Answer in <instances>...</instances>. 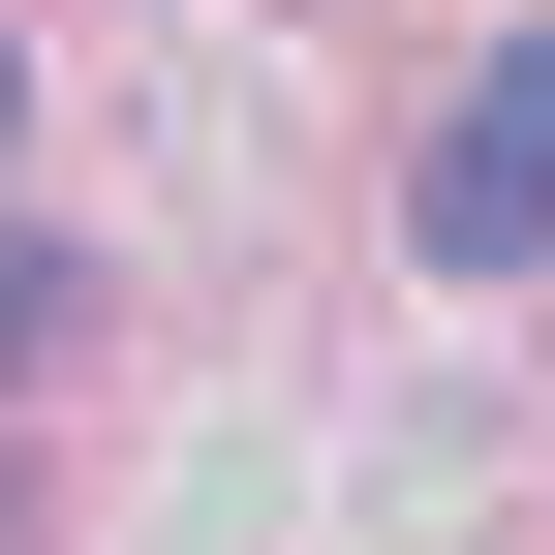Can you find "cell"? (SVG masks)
Listing matches in <instances>:
<instances>
[{
  "instance_id": "1",
  "label": "cell",
  "mask_w": 555,
  "mask_h": 555,
  "mask_svg": "<svg viewBox=\"0 0 555 555\" xmlns=\"http://www.w3.org/2000/svg\"><path fill=\"white\" fill-rule=\"evenodd\" d=\"M401 247H433V278H525V247H555V31H494V62L433 93V155H401Z\"/></svg>"
},
{
  "instance_id": "2",
  "label": "cell",
  "mask_w": 555,
  "mask_h": 555,
  "mask_svg": "<svg viewBox=\"0 0 555 555\" xmlns=\"http://www.w3.org/2000/svg\"><path fill=\"white\" fill-rule=\"evenodd\" d=\"M0 124H31V62H0Z\"/></svg>"
}]
</instances>
